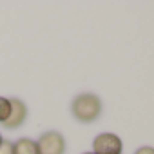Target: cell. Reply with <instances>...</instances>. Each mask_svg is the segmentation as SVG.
<instances>
[{
    "mask_svg": "<svg viewBox=\"0 0 154 154\" xmlns=\"http://www.w3.org/2000/svg\"><path fill=\"white\" fill-rule=\"evenodd\" d=\"M102 109H103L102 100H100L96 94H93V93L78 94V96L72 100V103H71V112H72V116L78 120V122H82V123H91V122H94V120L102 114Z\"/></svg>",
    "mask_w": 154,
    "mask_h": 154,
    "instance_id": "cell-1",
    "label": "cell"
},
{
    "mask_svg": "<svg viewBox=\"0 0 154 154\" xmlns=\"http://www.w3.org/2000/svg\"><path fill=\"white\" fill-rule=\"evenodd\" d=\"M122 149H123V143L120 136L112 132H102L93 141L94 154H122Z\"/></svg>",
    "mask_w": 154,
    "mask_h": 154,
    "instance_id": "cell-3",
    "label": "cell"
},
{
    "mask_svg": "<svg viewBox=\"0 0 154 154\" xmlns=\"http://www.w3.org/2000/svg\"><path fill=\"white\" fill-rule=\"evenodd\" d=\"M36 147H38V154H63L65 140L60 132L49 131L40 136V140L36 141Z\"/></svg>",
    "mask_w": 154,
    "mask_h": 154,
    "instance_id": "cell-2",
    "label": "cell"
},
{
    "mask_svg": "<svg viewBox=\"0 0 154 154\" xmlns=\"http://www.w3.org/2000/svg\"><path fill=\"white\" fill-rule=\"evenodd\" d=\"M134 154H154V147H140Z\"/></svg>",
    "mask_w": 154,
    "mask_h": 154,
    "instance_id": "cell-8",
    "label": "cell"
},
{
    "mask_svg": "<svg viewBox=\"0 0 154 154\" xmlns=\"http://www.w3.org/2000/svg\"><path fill=\"white\" fill-rule=\"evenodd\" d=\"M0 154H15L13 143H11L9 140H4L2 143H0Z\"/></svg>",
    "mask_w": 154,
    "mask_h": 154,
    "instance_id": "cell-7",
    "label": "cell"
},
{
    "mask_svg": "<svg viewBox=\"0 0 154 154\" xmlns=\"http://www.w3.org/2000/svg\"><path fill=\"white\" fill-rule=\"evenodd\" d=\"M15 154H38V147L35 140L29 138H20L17 143H13Z\"/></svg>",
    "mask_w": 154,
    "mask_h": 154,
    "instance_id": "cell-5",
    "label": "cell"
},
{
    "mask_svg": "<svg viewBox=\"0 0 154 154\" xmlns=\"http://www.w3.org/2000/svg\"><path fill=\"white\" fill-rule=\"evenodd\" d=\"M9 112H11V102L4 96H0V123H4L9 118Z\"/></svg>",
    "mask_w": 154,
    "mask_h": 154,
    "instance_id": "cell-6",
    "label": "cell"
},
{
    "mask_svg": "<svg viewBox=\"0 0 154 154\" xmlns=\"http://www.w3.org/2000/svg\"><path fill=\"white\" fill-rule=\"evenodd\" d=\"M11 112H9V118L2 123L6 129H17L20 127L24 122H26V116H27V107L22 100L18 98H11Z\"/></svg>",
    "mask_w": 154,
    "mask_h": 154,
    "instance_id": "cell-4",
    "label": "cell"
},
{
    "mask_svg": "<svg viewBox=\"0 0 154 154\" xmlns=\"http://www.w3.org/2000/svg\"><path fill=\"white\" fill-rule=\"evenodd\" d=\"M2 141H4V138H2V134H0V143H2Z\"/></svg>",
    "mask_w": 154,
    "mask_h": 154,
    "instance_id": "cell-9",
    "label": "cell"
},
{
    "mask_svg": "<svg viewBox=\"0 0 154 154\" xmlns=\"http://www.w3.org/2000/svg\"><path fill=\"white\" fill-rule=\"evenodd\" d=\"M84 154H94V152H84Z\"/></svg>",
    "mask_w": 154,
    "mask_h": 154,
    "instance_id": "cell-10",
    "label": "cell"
}]
</instances>
